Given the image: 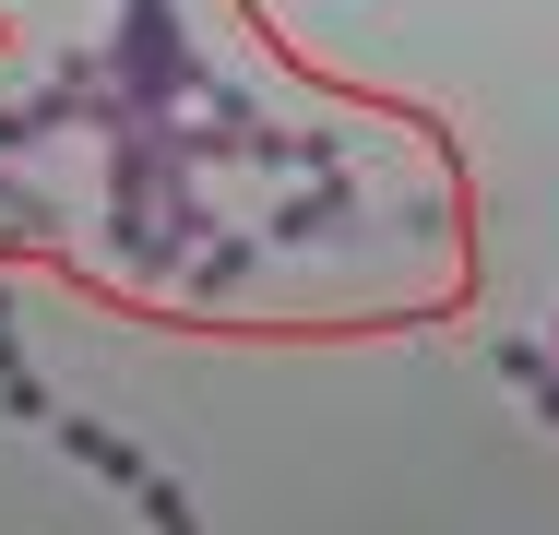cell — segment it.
<instances>
[{
    "label": "cell",
    "mask_w": 559,
    "mask_h": 535,
    "mask_svg": "<svg viewBox=\"0 0 559 535\" xmlns=\"http://www.w3.org/2000/svg\"><path fill=\"white\" fill-rule=\"evenodd\" d=\"M48 440H60V452H72V464H84V476H96V488H143V476H155V464H143V452H131V440H119V428H96V417H72V428H48Z\"/></svg>",
    "instance_id": "1"
},
{
    "label": "cell",
    "mask_w": 559,
    "mask_h": 535,
    "mask_svg": "<svg viewBox=\"0 0 559 535\" xmlns=\"http://www.w3.org/2000/svg\"><path fill=\"white\" fill-rule=\"evenodd\" d=\"M500 381H512V393H524V405L559 428V357H536V345H500Z\"/></svg>",
    "instance_id": "2"
},
{
    "label": "cell",
    "mask_w": 559,
    "mask_h": 535,
    "mask_svg": "<svg viewBox=\"0 0 559 535\" xmlns=\"http://www.w3.org/2000/svg\"><path fill=\"white\" fill-rule=\"evenodd\" d=\"M0 417H48V393H36V369H24V345H12V310H0Z\"/></svg>",
    "instance_id": "3"
},
{
    "label": "cell",
    "mask_w": 559,
    "mask_h": 535,
    "mask_svg": "<svg viewBox=\"0 0 559 535\" xmlns=\"http://www.w3.org/2000/svg\"><path fill=\"white\" fill-rule=\"evenodd\" d=\"M131 500H143V524H155V535H203V524H191V500H179V488H167V476H143V488H131Z\"/></svg>",
    "instance_id": "4"
}]
</instances>
